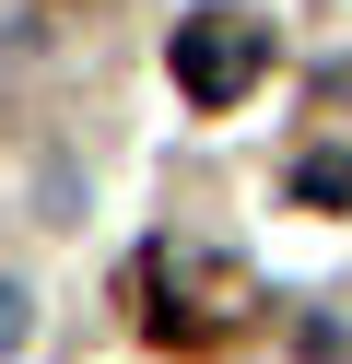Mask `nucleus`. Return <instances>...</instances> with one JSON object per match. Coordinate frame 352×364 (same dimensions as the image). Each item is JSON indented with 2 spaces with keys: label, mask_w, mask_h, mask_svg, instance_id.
Wrapping results in <instances>:
<instances>
[{
  "label": "nucleus",
  "mask_w": 352,
  "mask_h": 364,
  "mask_svg": "<svg viewBox=\"0 0 352 364\" xmlns=\"http://www.w3.org/2000/svg\"><path fill=\"white\" fill-rule=\"evenodd\" d=\"M23 329H36V294H23V282H0V353H23Z\"/></svg>",
  "instance_id": "20e7f679"
},
{
  "label": "nucleus",
  "mask_w": 352,
  "mask_h": 364,
  "mask_svg": "<svg viewBox=\"0 0 352 364\" xmlns=\"http://www.w3.org/2000/svg\"><path fill=\"white\" fill-rule=\"evenodd\" d=\"M294 353H305V364H352V329H341V317H305Z\"/></svg>",
  "instance_id": "7ed1b4c3"
},
{
  "label": "nucleus",
  "mask_w": 352,
  "mask_h": 364,
  "mask_svg": "<svg viewBox=\"0 0 352 364\" xmlns=\"http://www.w3.org/2000/svg\"><path fill=\"white\" fill-rule=\"evenodd\" d=\"M164 71H176L188 106H235L258 71H270V24H247V12H188L176 48H164Z\"/></svg>",
  "instance_id": "f257e3e1"
},
{
  "label": "nucleus",
  "mask_w": 352,
  "mask_h": 364,
  "mask_svg": "<svg viewBox=\"0 0 352 364\" xmlns=\"http://www.w3.org/2000/svg\"><path fill=\"white\" fill-rule=\"evenodd\" d=\"M294 200H305V212H341V200H352V153H305V165H294Z\"/></svg>",
  "instance_id": "f03ea898"
}]
</instances>
